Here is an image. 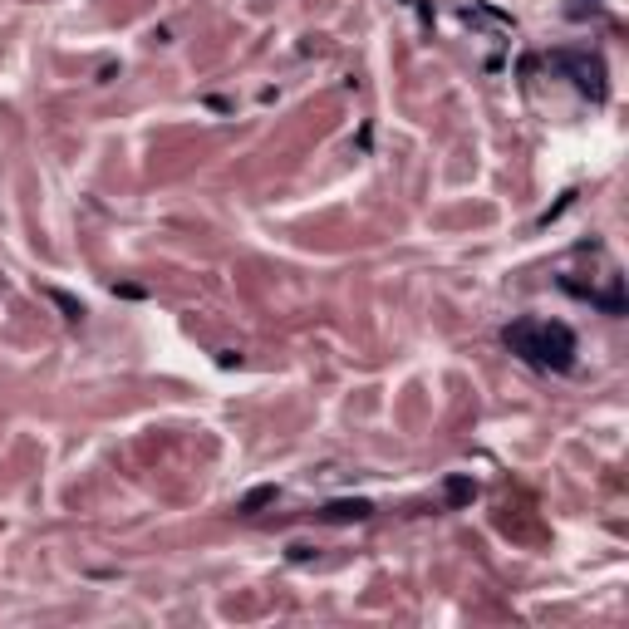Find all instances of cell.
<instances>
[{
	"label": "cell",
	"mask_w": 629,
	"mask_h": 629,
	"mask_svg": "<svg viewBox=\"0 0 629 629\" xmlns=\"http://www.w3.org/2000/svg\"><path fill=\"white\" fill-rule=\"evenodd\" d=\"M502 344L531 369H546V374L575 369V330L566 320H512L502 330Z\"/></svg>",
	"instance_id": "6da1fadb"
},
{
	"label": "cell",
	"mask_w": 629,
	"mask_h": 629,
	"mask_svg": "<svg viewBox=\"0 0 629 629\" xmlns=\"http://www.w3.org/2000/svg\"><path fill=\"white\" fill-rule=\"evenodd\" d=\"M546 59L571 79L590 104H605V99H610V69H605V59L595 55V50H551Z\"/></svg>",
	"instance_id": "7a4b0ae2"
},
{
	"label": "cell",
	"mask_w": 629,
	"mask_h": 629,
	"mask_svg": "<svg viewBox=\"0 0 629 629\" xmlns=\"http://www.w3.org/2000/svg\"><path fill=\"white\" fill-rule=\"evenodd\" d=\"M315 516L330 521V526H349V521H369V516H374V502H364V497H344V502H325Z\"/></svg>",
	"instance_id": "3957f363"
},
{
	"label": "cell",
	"mask_w": 629,
	"mask_h": 629,
	"mask_svg": "<svg viewBox=\"0 0 629 629\" xmlns=\"http://www.w3.org/2000/svg\"><path fill=\"white\" fill-rule=\"evenodd\" d=\"M276 497H281V487H276V482H261V487H251V492L236 502V516H256L261 507H271Z\"/></svg>",
	"instance_id": "277c9868"
},
{
	"label": "cell",
	"mask_w": 629,
	"mask_h": 629,
	"mask_svg": "<svg viewBox=\"0 0 629 629\" xmlns=\"http://www.w3.org/2000/svg\"><path fill=\"white\" fill-rule=\"evenodd\" d=\"M443 492H448V507H467V502L477 497V482H472V477H448Z\"/></svg>",
	"instance_id": "5b68a950"
},
{
	"label": "cell",
	"mask_w": 629,
	"mask_h": 629,
	"mask_svg": "<svg viewBox=\"0 0 629 629\" xmlns=\"http://www.w3.org/2000/svg\"><path fill=\"white\" fill-rule=\"evenodd\" d=\"M45 295H50V300H55L59 310H64V320H74V325H79V320H84V305H79V300H74V295H69V290H45Z\"/></svg>",
	"instance_id": "8992f818"
}]
</instances>
